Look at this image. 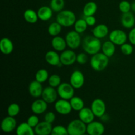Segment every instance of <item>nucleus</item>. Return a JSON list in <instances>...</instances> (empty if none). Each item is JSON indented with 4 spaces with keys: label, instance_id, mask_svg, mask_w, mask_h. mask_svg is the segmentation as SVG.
Returning <instances> with one entry per match:
<instances>
[{
    "label": "nucleus",
    "instance_id": "23",
    "mask_svg": "<svg viewBox=\"0 0 135 135\" xmlns=\"http://www.w3.org/2000/svg\"><path fill=\"white\" fill-rule=\"evenodd\" d=\"M14 50V45L11 39L3 38L0 41V50L4 55H9Z\"/></svg>",
    "mask_w": 135,
    "mask_h": 135
},
{
    "label": "nucleus",
    "instance_id": "44",
    "mask_svg": "<svg viewBox=\"0 0 135 135\" xmlns=\"http://www.w3.org/2000/svg\"><path fill=\"white\" fill-rule=\"evenodd\" d=\"M131 10L135 13V1L131 3Z\"/></svg>",
    "mask_w": 135,
    "mask_h": 135
},
{
    "label": "nucleus",
    "instance_id": "6",
    "mask_svg": "<svg viewBox=\"0 0 135 135\" xmlns=\"http://www.w3.org/2000/svg\"><path fill=\"white\" fill-rule=\"evenodd\" d=\"M65 40L67 46L71 50H76L79 48L80 45L82 44L80 34L75 30H71L66 34Z\"/></svg>",
    "mask_w": 135,
    "mask_h": 135
},
{
    "label": "nucleus",
    "instance_id": "11",
    "mask_svg": "<svg viewBox=\"0 0 135 135\" xmlns=\"http://www.w3.org/2000/svg\"><path fill=\"white\" fill-rule=\"evenodd\" d=\"M61 63L63 65L70 66L76 62V54L73 50H65L60 54Z\"/></svg>",
    "mask_w": 135,
    "mask_h": 135
},
{
    "label": "nucleus",
    "instance_id": "17",
    "mask_svg": "<svg viewBox=\"0 0 135 135\" xmlns=\"http://www.w3.org/2000/svg\"><path fill=\"white\" fill-rule=\"evenodd\" d=\"M44 88L42 86V83L37 80H33L30 83L28 86L29 94L33 98H38L42 96V92H43Z\"/></svg>",
    "mask_w": 135,
    "mask_h": 135
},
{
    "label": "nucleus",
    "instance_id": "8",
    "mask_svg": "<svg viewBox=\"0 0 135 135\" xmlns=\"http://www.w3.org/2000/svg\"><path fill=\"white\" fill-rule=\"evenodd\" d=\"M54 108L59 114L63 115L70 114L73 110L69 100L61 98L55 102Z\"/></svg>",
    "mask_w": 135,
    "mask_h": 135
},
{
    "label": "nucleus",
    "instance_id": "37",
    "mask_svg": "<svg viewBox=\"0 0 135 135\" xmlns=\"http://www.w3.org/2000/svg\"><path fill=\"white\" fill-rule=\"evenodd\" d=\"M119 9L122 13H129L131 10V3L127 0L121 1L119 4Z\"/></svg>",
    "mask_w": 135,
    "mask_h": 135
},
{
    "label": "nucleus",
    "instance_id": "1",
    "mask_svg": "<svg viewBox=\"0 0 135 135\" xmlns=\"http://www.w3.org/2000/svg\"><path fill=\"white\" fill-rule=\"evenodd\" d=\"M102 42L100 39L96 38L93 35H88L82 40V47L84 52L93 55L102 50Z\"/></svg>",
    "mask_w": 135,
    "mask_h": 135
},
{
    "label": "nucleus",
    "instance_id": "43",
    "mask_svg": "<svg viewBox=\"0 0 135 135\" xmlns=\"http://www.w3.org/2000/svg\"><path fill=\"white\" fill-rule=\"evenodd\" d=\"M84 19H85L87 25L90 26H94L96 23V17H94V15L84 17Z\"/></svg>",
    "mask_w": 135,
    "mask_h": 135
},
{
    "label": "nucleus",
    "instance_id": "16",
    "mask_svg": "<svg viewBox=\"0 0 135 135\" xmlns=\"http://www.w3.org/2000/svg\"><path fill=\"white\" fill-rule=\"evenodd\" d=\"M47 103L43 99L34 100L31 105V110L34 114L40 115L46 112L47 109Z\"/></svg>",
    "mask_w": 135,
    "mask_h": 135
},
{
    "label": "nucleus",
    "instance_id": "29",
    "mask_svg": "<svg viewBox=\"0 0 135 135\" xmlns=\"http://www.w3.org/2000/svg\"><path fill=\"white\" fill-rule=\"evenodd\" d=\"M69 101L73 110L75 112H80L83 108H84V102L81 98L79 96H74Z\"/></svg>",
    "mask_w": 135,
    "mask_h": 135
},
{
    "label": "nucleus",
    "instance_id": "40",
    "mask_svg": "<svg viewBox=\"0 0 135 135\" xmlns=\"http://www.w3.org/2000/svg\"><path fill=\"white\" fill-rule=\"evenodd\" d=\"M88 57L86 53H80L76 55V62L80 65H84L88 62Z\"/></svg>",
    "mask_w": 135,
    "mask_h": 135
},
{
    "label": "nucleus",
    "instance_id": "14",
    "mask_svg": "<svg viewBox=\"0 0 135 135\" xmlns=\"http://www.w3.org/2000/svg\"><path fill=\"white\" fill-rule=\"evenodd\" d=\"M17 127V123L15 117L7 116L2 120L1 123V129L4 133H9L15 130Z\"/></svg>",
    "mask_w": 135,
    "mask_h": 135
},
{
    "label": "nucleus",
    "instance_id": "26",
    "mask_svg": "<svg viewBox=\"0 0 135 135\" xmlns=\"http://www.w3.org/2000/svg\"><path fill=\"white\" fill-rule=\"evenodd\" d=\"M116 45L113 44L112 41H105L102 44V51L106 56L110 58L114 55L116 50Z\"/></svg>",
    "mask_w": 135,
    "mask_h": 135
},
{
    "label": "nucleus",
    "instance_id": "13",
    "mask_svg": "<svg viewBox=\"0 0 135 135\" xmlns=\"http://www.w3.org/2000/svg\"><path fill=\"white\" fill-rule=\"evenodd\" d=\"M58 96H58L57 90H55V88L49 86L44 88L42 98L47 104H53L55 102Z\"/></svg>",
    "mask_w": 135,
    "mask_h": 135
},
{
    "label": "nucleus",
    "instance_id": "34",
    "mask_svg": "<svg viewBox=\"0 0 135 135\" xmlns=\"http://www.w3.org/2000/svg\"><path fill=\"white\" fill-rule=\"evenodd\" d=\"M20 111H21V108H20L19 105L16 103H13V104H11L8 107L7 114L9 116L15 117L19 114Z\"/></svg>",
    "mask_w": 135,
    "mask_h": 135
},
{
    "label": "nucleus",
    "instance_id": "32",
    "mask_svg": "<svg viewBox=\"0 0 135 135\" xmlns=\"http://www.w3.org/2000/svg\"><path fill=\"white\" fill-rule=\"evenodd\" d=\"M49 77H50V76H49L48 71L45 69H41L36 73L35 80L40 82L42 84L47 81Z\"/></svg>",
    "mask_w": 135,
    "mask_h": 135
},
{
    "label": "nucleus",
    "instance_id": "38",
    "mask_svg": "<svg viewBox=\"0 0 135 135\" xmlns=\"http://www.w3.org/2000/svg\"><path fill=\"white\" fill-rule=\"evenodd\" d=\"M121 51L125 55H131L134 51L133 45L131 43H125L121 46Z\"/></svg>",
    "mask_w": 135,
    "mask_h": 135
},
{
    "label": "nucleus",
    "instance_id": "42",
    "mask_svg": "<svg viewBox=\"0 0 135 135\" xmlns=\"http://www.w3.org/2000/svg\"><path fill=\"white\" fill-rule=\"evenodd\" d=\"M128 40L133 46H135V27L131 29L128 34Z\"/></svg>",
    "mask_w": 135,
    "mask_h": 135
},
{
    "label": "nucleus",
    "instance_id": "12",
    "mask_svg": "<svg viewBox=\"0 0 135 135\" xmlns=\"http://www.w3.org/2000/svg\"><path fill=\"white\" fill-rule=\"evenodd\" d=\"M105 132V126L100 121H94L87 125L86 133L89 135H103Z\"/></svg>",
    "mask_w": 135,
    "mask_h": 135
},
{
    "label": "nucleus",
    "instance_id": "30",
    "mask_svg": "<svg viewBox=\"0 0 135 135\" xmlns=\"http://www.w3.org/2000/svg\"><path fill=\"white\" fill-rule=\"evenodd\" d=\"M62 27L63 26L59 22H57V21L54 22L49 25L48 28H47V32L51 36H59V34L61 32Z\"/></svg>",
    "mask_w": 135,
    "mask_h": 135
},
{
    "label": "nucleus",
    "instance_id": "10",
    "mask_svg": "<svg viewBox=\"0 0 135 135\" xmlns=\"http://www.w3.org/2000/svg\"><path fill=\"white\" fill-rule=\"evenodd\" d=\"M84 76L83 73L79 70L74 71L70 76V84L75 89H80L84 86Z\"/></svg>",
    "mask_w": 135,
    "mask_h": 135
},
{
    "label": "nucleus",
    "instance_id": "20",
    "mask_svg": "<svg viewBox=\"0 0 135 135\" xmlns=\"http://www.w3.org/2000/svg\"><path fill=\"white\" fill-rule=\"evenodd\" d=\"M121 23L124 28L131 29L134 28L135 25V17L131 12L122 13L121 17Z\"/></svg>",
    "mask_w": 135,
    "mask_h": 135
},
{
    "label": "nucleus",
    "instance_id": "18",
    "mask_svg": "<svg viewBox=\"0 0 135 135\" xmlns=\"http://www.w3.org/2000/svg\"><path fill=\"white\" fill-rule=\"evenodd\" d=\"M95 117L96 116L94 115L91 108L87 107H84L80 112H79V119L81 120L86 125L94 121Z\"/></svg>",
    "mask_w": 135,
    "mask_h": 135
},
{
    "label": "nucleus",
    "instance_id": "22",
    "mask_svg": "<svg viewBox=\"0 0 135 135\" xmlns=\"http://www.w3.org/2000/svg\"><path fill=\"white\" fill-rule=\"evenodd\" d=\"M51 46L53 49L56 51H63L65 50L67 44L66 42L65 38H62L61 36H57L53 37L51 42Z\"/></svg>",
    "mask_w": 135,
    "mask_h": 135
},
{
    "label": "nucleus",
    "instance_id": "28",
    "mask_svg": "<svg viewBox=\"0 0 135 135\" xmlns=\"http://www.w3.org/2000/svg\"><path fill=\"white\" fill-rule=\"evenodd\" d=\"M24 18L27 22L30 24H35L39 20L37 12L33 9H26L23 14Z\"/></svg>",
    "mask_w": 135,
    "mask_h": 135
},
{
    "label": "nucleus",
    "instance_id": "5",
    "mask_svg": "<svg viewBox=\"0 0 135 135\" xmlns=\"http://www.w3.org/2000/svg\"><path fill=\"white\" fill-rule=\"evenodd\" d=\"M58 96L61 99L70 100L75 94V88L70 83H61L57 87Z\"/></svg>",
    "mask_w": 135,
    "mask_h": 135
},
{
    "label": "nucleus",
    "instance_id": "21",
    "mask_svg": "<svg viewBox=\"0 0 135 135\" xmlns=\"http://www.w3.org/2000/svg\"><path fill=\"white\" fill-rule=\"evenodd\" d=\"M92 35L98 39H102L109 34V28L105 24L98 25L92 29Z\"/></svg>",
    "mask_w": 135,
    "mask_h": 135
},
{
    "label": "nucleus",
    "instance_id": "39",
    "mask_svg": "<svg viewBox=\"0 0 135 135\" xmlns=\"http://www.w3.org/2000/svg\"><path fill=\"white\" fill-rule=\"evenodd\" d=\"M26 123H27L30 127H32L34 129L40 123L39 117H38V116H37V115L36 114L32 115H30V117L28 118Z\"/></svg>",
    "mask_w": 135,
    "mask_h": 135
},
{
    "label": "nucleus",
    "instance_id": "15",
    "mask_svg": "<svg viewBox=\"0 0 135 135\" xmlns=\"http://www.w3.org/2000/svg\"><path fill=\"white\" fill-rule=\"evenodd\" d=\"M45 60L50 65L59 67L63 65L61 63L60 55L55 50H50L45 55Z\"/></svg>",
    "mask_w": 135,
    "mask_h": 135
},
{
    "label": "nucleus",
    "instance_id": "31",
    "mask_svg": "<svg viewBox=\"0 0 135 135\" xmlns=\"http://www.w3.org/2000/svg\"><path fill=\"white\" fill-rule=\"evenodd\" d=\"M88 26V25H87L84 18H79V19H76L74 25V29L78 33L82 34L86 30Z\"/></svg>",
    "mask_w": 135,
    "mask_h": 135
},
{
    "label": "nucleus",
    "instance_id": "36",
    "mask_svg": "<svg viewBox=\"0 0 135 135\" xmlns=\"http://www.w3.org/2000/svg\"><path fill=\"white\" fill-rule=\"evenodd\" d=\"M50 135H69L67 128L63 125H56L54 127Z\"/></svg>",
    "mask_w": 135,
    "mask_h": 135
},
{
    "label": "nucleus",
    "instance_id": "45",
    "mask_svg": "<svg viewBox=\"0 0 135 135\" xmlns=\"http://www.w3.org/2000/svg\"><path fill=\"white\" fill-rule=\"evenodd\" d=\"M83 135H89V134H88V133H86L85 134H83Z\"/></svg>",
    "mask_w": 135,
    "mask_h": 135
},
{
    "label": "nucleus",
    "instance_id": "2",
    "mask_svg": "<svg viewBox=\"0 0 135 135\" xmlns=\"http://www.w3.org/2000/svg\"><path fill=\"white\" fill-rule=\"evenodd\" d=\"M109 58L108 56L102 52H99L92 55L90 63L92 69L100 72L107 68L109 65Z\"/></svg>",
    "mask_w": 135,
    "mask_h": 135
},
{
    "label": "nucleus",
    "instance_id": "33",
    "mask_svg": "<svg viewBox=\"0 0 135 135\" xmlns=\"http://www.w3.org/2000/svg\"><path fill=\"white\" fill-rule=\"evenodd\" d=\"M50 7L54 12L59 13L65 7V0H51Z\"/></svg>",
    "mask_w": 135,
    "mask_h": 135
},
{
    "label": "nucleus",
    "instance_id": "9",
    "mask_svg": "<svg viewBox=\"0 0 135 135\" xmlns=\"http://www.w3.org/2000/svg\"><path fill=\"white\" fill-rule=\"evenodd\" d=\"M91 109L96 117L101 118L106 112V105L103 100L96 98L92 101L91 104Z\"/></svg>",
    "mask_w": 135,
    "mask_h": 135
},
{
    "label": "nucleus",
    "instance_id": "7",
    "mask_svg": "<svg viewBox=\"0 0 135 135\" xmlns=\"http://www.w3.org/2000/svg\"><path fill=\"white\" fill-rule=\"evenodd\" d=\"M109 40L112 41L116 46H120L126 43L128 35L125 31L121 29H115L109 34Z\"/></svg>",
    "mask_w": 135,
    "mask_h": 135
},
{
    "label": "nucleus",
    "instance_id": "25",
    "mask_svg": "<svg viewBox=\"0 0 135 135\" xmlns=\"http://www.w3.org/2000/svg\"><path fill=\"white\" fill-rule=\"evenodd\" d=\"M53 10L50 7L42 6L38 9V18L42 21H47L52 17Z\"/></svg>",
    "mask_w": 135,
    "mask_h": 135
},
{
    "label": "nucleus",
    "instance_id": "35",
    "mask_svg": "<svg viewBox=\"0 0 135 135\" xmlns=\"http://www.w3.org/2000/svg\"><path fill=\"white\" fill-rule=\"evenodd\" d=\"M49 86L54 88H57L61 84V79L60 76L57 74H54L50 76L48 80Z\"/></svg>",
    "mask_w": 135,
    "mask_h": 135
},
{
    "label": "nucleus",
    "instance_id": "41",
    "mask_svg": "<svg viewBox=\"0 0 135 135\" xmlns=\"http://www.w3.org/2000/svg\"><path fill=\"white\" fill-rule=\"evenodd\" d=\"M56 116L55 114L52 112H48L46 113L44 116V121L52 124L55 121Z\"/></svg>",
    "mask_w": 135,
    "mask_h": 135
},
{
    "label": "nucleus",
    "instance_id": "4",
    "mask_svg": "<svg viewBox=\"0 0 135 135\" xmlns=\"http://www.w3.org/2000/svg\"><path fill=\"white\" fill-rule=\"evenodd\" d=\"M86 124L80 119H74L67 125V131L69 135H83L86 133Z\"/></svg>",
    "mask_w": 135,
    "mask_h": 135
},
{
    "label": "nucleus",
    "instance_id": "24",
    "mask_svg": "<svg viewBox=\"0 0 135 135\" xmlns=\"http://www.w3.org/2000/svg\"><path fill=\"white\" fill-rule=\"evenodd\" d=\"M17 135H35L34 128L30 127L26 122L21 123L16 129Z\"/></svg>",
    "mask_w": 135,
    "mask_h": 135
},
{
    "label": "nucleus",
    "instance_id": "3",
    "mask_svg": "<svg viewBox=\"0 0 135 135\" xmlns=\"http://www.w3.org/2000/svg\"><path fill=\"white\" fill-rule=\"evenodd\" d=\"M76 21L75 13L71 10H64L59 12L56 16V21L63 27H71L74 26Z\"/></svg>",
    "mask_w": 135,
    "mask_h": 135
},
{
    "label": "nucleus",
    "instance_id": "27",
    "mask_svg": "<svg viewBox=\"0 0 135 135\" xmlns=\"http://www.w3.org/2000/svg\"><path fill=\"white\" fill-rule=\"evenodd\" d=\"M98 10L97 4L94 1H89L84 5L83 13L84 17L93 16L96 14Z\"/></svg>",
    "mask_w": 135,
    "mask_h": 135
},
{
    "label": "nucleus",
    "instance_id": "19",
    "mask_svg": "<svg viewBox=\"0 0 135 135\" xmlns=\"http://www.w3.org/2000/svg\"><path fill=\"white\" fill-rule=\"evenodd\" d=\"M53 129L52 124L46 121H42L34 128L36 135H50Z\"/></svg>",
    "mask_w": 135,
    "mask_h": 135
}]
</instances>
